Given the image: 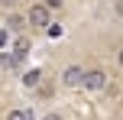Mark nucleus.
<instances>
[{"mask_svg": "<svg viewBox=\"0 0 123 120\" xmlns=\"http://www.w3.org/2000/svg\"><path fill=\"white\" fill-rule=\"evenodd\" d=\"M26 26H32V29H45V26H49V10H45L42 3H32L29 13H26Z\"/></svg>", "mask_w": 123, "mask_h": 120, "instance_id": "nucleus-2", "label": "nucleus"}, {"mask_svg": "<svg viewBox=\"0 0 123 120\" xmlns=\"http://www.w3.org/2000/svg\"><path fill=\"white\" fill-rule=\"evenodd\" d=\"M16 65H19V58H16V55H6V52L0 55V68H16Z\"/></svg>", "mask_w": 123, "mask_h": 120, "instance_id": "nucleus-8", "label": "nucleus"}, {"mask_svg": "<svg viewBox=\"0 0 123 120\" xmlns=\"http://www.w3.org/2000/svg\"><path fill=\"white\" fill-rule=\"evenodd\" d=\"M45 32H49L52 39H58V36H62V26H55V23H49V26H45Z\"/></svg>", "mask_w": 123, "mask_h": 120, "instance_id": "nucleus-10", "label": "nucleus"}, {"mask_svg": "<svg viewBox=\"0 0 123 120\" xmlns=\"http://www.w3.org/2000/svg\"><path fill=\"white\" fill-rule=\"evenodd\" d=\"M81 78H84V68H81V65H68V68L62 71V84H65V88H81Z\"/></svg>", "mask_w": 123, "mask_h": 120, "instance_id": "nucleus-3", "label": "nucleus"}, {"mask_svg": "<svg viewBox=\"0 0 123 120\" xmlns=\"http://www.w3.org/2000/svg\"><path fill=\"white\" fill-rule=\"evenodd\" d=\"M39 3H42L45 10L52 13V10H62V6H65V0H39Z\"/></svg>", "mask_w": 123, "mask_h": 120, "instance_id": "nucleus-9", "label": "nucleus"}, {"mask_svg": "<svg viewBox=\"0 0 123 120\" xmlns=\"http://www.w3.org/2000/svg\"><path fill=\"white\" fill-rule=\"evenodd\" d=\"M39 81H42V71H39V68L23 71V84H26V88H39Z\"/></svg>", "mask_w": 123, "mask_h": 120, "instance_id": "nucleus-6", "label": "nucleus"}, {"mask_svg": "<svg viewBox=\"0 0 123 120\" xmlns=\"http://www.w3.org/2000/svg\"><path fill=\"white\" fill-rule=\"evenodd\" d=\"M3 29L23 32V29H26V16H19V13H10V16H6V26H3Z\"/></svg>", "mask_w": 123, "mask_h": 120, "instance_id": "nucleus-4", "label": "nucleus"}, {"mask_svg": "<svg viewBox=\"0 0 123 120\" xmlns=\"http://www.w3.org/2000/svg\"><path fill=\"white\" fill-rule=\"evenodd\" d=\"M6 120H36V117H32V110H23V107H13V110H6Z\"/></svg>", "mask_w": 123, "mask_h": 120, "instance_id": "nucleus-7", "label": "nucleus"}, {"mask_svg": "<svg viewBox=\"0 0 123 120\" xmlns=\"http://www.w3.org/2000/svg\"><path fill=\"white\" fill-rule=\"evenodd\" d=\"M107 84H110V78H107V71H100V68L84 71V78H81V88H87V91H104Z\"/></svg>", "mask_w": 123, "mask_h": 120, "instance_id": "nucleus-1", "label": "nucleus"}, {"mask_svg": "<svg viewBox=\"0 0 123 120\" xmlns=\"http://www.w3.org/2000/svg\"><path fill=\"white\" fill-rule=\"evenodd\" d=\"M16 3H19V0H0V6H6V10H13Z\"/></svg>", "mask_w": 123, "mask_h": 120, "instance_id": "nucleus-11", "label": "nucleus"}, {"mask_svg": "<svg viewBox=\"0 0 123 120\" xmlns=\"http://www.w3.org/2000/svg\"><path fill=\"white\" fill-rule=\"evenodd\" d=\"M42 120H62V117H58V114H45Z\"/></svg>", "mask_w": 123, "mask_h": 120, "instance_id": "nucleus-13", "label": "nucleus"}, {"mask_svg": "<svg viewBox=\"0 0 123 120\" xmlns=\"http://www.w3.org/2000/svg\"><path fill=\"white\" fill-rule=\"evenodd\" d=\"M13 55H16L19 62H23V58L29 55V39H26V36H19L16 42H13Z\"/></svg>", "mask_w": 123, "mask_h": 120, "instance_id": "nucleus-5", "label": "nucleus"}, {"mask_svg": "<svg viewBox=\"0 0 123 120\" xmlns=\"http://www.w3.org/2000/svg\"><path fill=\"white\" fill-rule=\"evenodd\" d=\"M3 45H6V29L0 26V49H3Z\"/></svg>", "mask_w": 123, "mask_h": 120, "instance_id": "nucleus-12", "label": "nucleus"}]
</instances>
